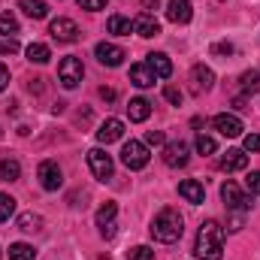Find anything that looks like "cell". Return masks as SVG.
Segmentation results:
<instances>
[{
	"label": "cell",
	"instance_id": "cell-10",
	"mask_svg": "<svg viewBox=\"0 0 260 260\" xmlns=\"http://www.w3.org/2000/svg\"><path fill=\"white\" fill-rule=\"evenodd\" d=\"M94 55H97V61L103 67H121V61L127 58V52L121 46H115V43H97Z\"/></svg>",
	"mask_w": 260,
	"mask_h": 260
},
{
	"label": "cell",
	"instance_id": "cell-32",
	"mask_svg": "<svg viewBox=\"0 0 260 260\" xmlns=\"http://www.w3.org/2000/svg\"><path fill=\"white\" fill-rule=\"evenodd\" d=\"M127 260H154V251L148 245H133L127 251Z\"/></svg>",
	"mask_w": 260,
	"mask_h": 260
},
{
	"label": "cell",
	"instance_id": "cell-38",
	"mask_svg": "<svg viewBox=\"0 0 260 260\" xmlns=\"http://www.w3.org/2000/svg\"><path fill=\"white\" fill-rule=\"evenodd\" d=\"M145 145H164V133L160 130H148L145 133Z\"/></svg>",
	"mask_w": 260,
	"mask_h": 260
},
{
	"label": "cell",
	"instance_id": "cell-43",
	"mask_svg": "<svg viewBox=\"0 0 260 260\" xmlns=\"http://www.w3.org/2000/svg\"><path fill=\"white\" fill-rule=\"evenodd\" d=\"M142 9L151 15V9H157V0H142Z\"/></svg>",
	"mask_w": 260,
	"mask_h": 260
},
{
	"label": "cell",
	"instance_id": "cell-28",
	"mask_svg": "<svg viewBox=\"0 0 260 260\" xmlns=\"http://www.w3.org/2000/svg\"><path fill=\"white\" fill-rule=\"evenodd\" d=\"M239 85H242L245 94H257L260 91V70H248V73H242V76H239Z\"/></svg>",
	"mask_w": 260,
	"mask_h": 260
},
{
	"label": "cell",
	"instance_id": "cell-9",
	"mask_svg": "<svg viewBox=\"0 0 260 260\" xmlns=\"http://www.w3.org/2000/svg\"><path fill=\"white\" fill-rule=\"evenodd\" d=\"M115 215H118V206L115 203H103L100 209H97V227H100V236L103 239H112L115 236Z\"/></svg>",
	"mask_w": 260,
	"mask_h": 260
},
{
	"label": "cell",
	"instance_id": "cell-26",
	"mask_svg": "<svg viewBox=\"0 0 260 260\" xmlns=\"http://www.w3.org/2000/svg\"><path fill=\"white\" fill-rule=\"evenodd\" d=\"M9 260H37V248L27 242H12L9 245Z\"/></svg>",
	"mask_w": 260,
	"mask_h": 260
},
{
	"label": "cell",
	"instance_id": "cell-35",
	"mask_svg": "<svg viewBox=\"0 0 260 260\" xmlns=\"http://www.w3.org/2000/svg\"><path fill=\"white\" fill-rule=\"evenodd\" d=\"M164 97H167V100H170L173 106H182V97H185V94H182L179 88H173V85H167V88H164Z\"/></svg>",
	"mask_w": 260,
	"mask_h": 260
},
{
	"label": "cell",
	"instance_id": "cell-5",
	"mask_svg": "<svg viewBox=\"0 0 260 260\" xmlns=\"http://www.w3.org/2000/svg\"><path fill=\"white\" fill-rule=\"evenodd\" d=\"M82 76H85V67H82V61H79V58H64V61H61V67H58V82L64 85L67 91L79 88Z\"/></svg>",
	"mask_w": 260,
	"mask_h": 260
},
{
	"label": "cell",
	"instance_id": "cell-14",
	"mask_svg": "<svg viewBox=\"0 0 260 260\" xmlns=\"http://www.w3.org/2000/svg\"><path fill=\"white\" fill-rule=\"evenodd\" d=\"M212 85H215V73L206 64H197L191 70V91L194 94H203V91H212Z\"/></svg>",
	"mask_w": 260,
	"mask_h": 260
},
{
	"label": "cell",
	"instance_id": "cell-19",
	"mask_svg": "<svg viewBox=\"0 0 260 260\" xmlns=\"http://www.w3.org/2000/svg\"><path fill=\"white\" fill-rule=\"evenodd\" d=\"M130 82H133L136 88H151V85L157 82V76L151 73V67L142 61V64H133V67H130Z\"/></svg>",
	"mask_w": 260,
	"mask_h": 260
},
{
	"label": "cell",
	"instance_id": "cell-21",
	"mask_svg": "<svg viewBox=\"0 0 260 260\" xmlns=\"http://www.w3.org/2000/svg\"><path fill=\"white\" fill-rule=\"evenodd\" d=\"M127 115H130V121H145L148 115H151V103L145 100V97H133L130 100V106H127Z\"/></svg>",
	"mask_w": 260,
	"mask_h": 260
},
{
	"label": "cell",
	"instance_id": "cell-40",
	"mask_svg": "<svg viewBox=\"0 0 260 260\" xmlns=\"http://www.w3.org/2000/svg\"><path fill=\"white\" fill-rule=\"evenodd\" d=\"M212 55H233V43H215Z\"/></svg>",
	"mask_w": 260,
	"mask_h": 260
},
{
	"label": "cell",
	"instance_id": "cell-18",
	"mask_svg": "<svg viewBox=\"0 0 260 260\" xmlns=\"http://www.w3.org/2000/svg\"><path fill=\"white\" fill-rule=\"evenodd\" d=\"M145 64L151 67V73H154L157 79H170V76H173V61H170L164 52H151V55L145 58Z\"/></svg>",
	"mask_w": 260,
	"mask_h": 260
},
{
	"label": "cell",
	"instance_id": "cell-44",
	"mask_svg": "<svg viewBox=\"0 0 260 260\" xmlns=\"http://www.w3.org/2000/svg\"><path fill=\"white\" fill-rule=\"evenodd\" d=\"M0 257H3V251H0Z\"/></svg>",
	"mask_w": 260,
	"mask_h": 260
},
{
	"label": "cell",
	"instance_id": "cell-34",
	"mask_svg": "<svg viewBox=\"0 0 260 260\" xmlns=\"http://www.w3.org/2000/svg\"><path fill=\"white\" fill-rule=\"evenodd\" d=\"M18 49H21V46H18L15 37H3V40H0V55H15Z\"/></svg>",
	"mask_w": 260,
	"mask_h": 260
},
{
	"label": "cell",
	"instance_id": "cell-25",
	"mask_svg": "<svg viewBox=\"0 0 260 260\" xmlns=\"http://www.w3.org/2000/svg\"><path fill=\"white\" fill-rule=\"evenodd\" d=\"M106 27H109V34H115V37H130V34H133V21L124 18V15H112Z\"/></svg>",
	"mask_w": 260,
	"mask_h": 260
},
{
	"label": "cell",
	"instance_id": "cell-7",
	"mask_svg": "<svg viewBox=\"0 0 260 260\" xmlns=\"http://www.w3.org/2000/svg\"><path fill=\"white\" fill-rule=\"evenodd\" d=\"M37 179H40V185H43L46 191H58V188L64 185V173H61V167H58L55 160H43V164L37 167Z\"/></svg>",
	"mask_w": 260,
	"mask_h": 260
},
{
	"label": "cell",
	"instance_id": "cell-20",
	"mask_svg": "<svg viewBox=\"0 0 260 260\" xmlns=\"http://www.w3.org/2000/svg\"><path fill=\"white\" fill-rule=\"evenodd\" d=\"M179 197L188 200V203H194V206H200V203L206 200V188H203L197 179H185V182L179 185Z\"/></svg>",
	"mask_w": 260,
	"mask_h": 260
},
{
	"label": "cell",
	"instance_id": "cell-4",
	"mask_svg": "<svg viewBox=\"0 0 260 260\" xmlns=\"http://www.w3.org/2000/svg\"><path fill=\"white\" fill-rule=\"evenodd\" d=\"M221 200H224L227 212H248L251 209V194H245L236 182H227L221 188Z\"/></svg>",
	"mask_w": 260,
	"mask_h": 260
},
{
	"label": "cell",
	"instance_id": "cell-12",
	"mask_svg": "<svg viewBox=\"0 0 260 260\" xmlns=\"http://www.w3.org/2000/svg\"><path fill=\"white\" fill-rule=\"evenodd\" d=\"M49 34H52L58 43H76V40H79V27H76L73 18H55V21L49 24Z\"/></svg>",
	"mask_w": 260,
	"mask_h": 260
},
{
	"label": "cell",
	"instance_id": "cell-41",
	"mask_svg": "<svg viewBox=\"0 0 260 260\" xmlns=\"http://www.w3.org/2000/svg\"><path fill=\"white\" fill-rule=\"evenodd\" d=\"M100 97H103L106 103H112V100H115L118 94H115V88H100Z\"/></svg>",
	"mask_w": 260,
	"mask_h": 260
},
{
	"label": "cell",
	"instance_id": "cell-11",
	"mask_svg": "<svg viewBox=\"0 0 260 260\" xmlns=\"http://www.w3.org/2000/svg\"><path fill=\"white\" fill-rule=\"evenodd\" d=\"M164 164L173 167V170L185 167V164H188V142H182V139L167 142V145H164Z\"/></svg>",
	"mask_w": 260,
	"mask_h": 260
},
{
	"label": "cell",
	"instance_id": "cell-22",
	"mask_svg": "<svg viewBox=\"0 0 260 260\" xmlns=\"http://www.w3.org/2000/svg\"><path fill=\"white\" fill-rule=\"evenodd\" d=\"M49 58H52V49L46 43H30L27 46V61L30 64H49Z\"/></svg>",
	"mask_w": 260,
	"mask_h": 260
},
{
	"label": "cell",
	"instance_id": "cell-17",
	"mask_svg": "<svg viewBox=\"0 0 260 260\" xmlns=\"http://www.w3.org/2000/svg\"><path fill=\"white\" fill-rule=\"evenodd\" d=\"M133 34H139V37L151 40V37H157V34H160V24H157V18H154V15L142 12V15H136V18H133Z\"/></svg>",
	"mask_w": 260,
	"mask_h": 260
},
{
	"label": "cell",
	"instance_id": "cell-2",
	"mask_svg": "<svg viewBox=\"0 0 260 260\" xmlns=\"http://www.w3.org/2000/svg\"><path fill=\"white\" fill-rule=\"evenodd\" d=\"M151 236L157 239V242H164V245H173V242H179L182 239V233H185V221H182V215L176 212V209H160L157 215H154V221H151Z\"/></svg>",
	"mask_w": 260,
	"mask_h": 260
},
{
	"label": "cell",
	"instance_id": "cell-15",
	"mask_svg": "<svg viewBox=\"0 0 260 260\" xmlns=\"http://www.w3.org/2000/svg\"><path fill=\"white\" fill-rule=\"evenodd\" d=\"M191 15H194L191 0H170V3H167V18H170L173 24H188Z\"/></svg>",
	"mask_w": 260,
	"mask_h": 260
},
{
	"label": "cell",
	"instance_id": "cell-37",
	"mask_svg": "<svg viewBox=\"0 0 260 260\" xmlns=\"http://www.w3.org/2000/svg\"><path fill=\"white\" fill-rule=\"evenodd\" d=\"M82 9H88V12H97V9H103L106 6V0H76Z\"/></svg>",
	"mask_w": 260,
	"mask_h": 260
},
{
	"label": "cell",
	"instance_id": "cell-39",
	"mask_svg": "<svg viewBox=\"0 0 260 260\" xmlns=\"http://www.w3.org/2000/svg\"><path fill=\"white\" fill-rule=\"evenodd\" d=\"M242 224H245V212H233V218H230V227H227V230H233V233H236V230H242Z\"/></svg>",
	"mask_w": 260,
	"mask_h": 260
},
{
	"label": "cell",
	"instance_id": "cell-23",
	"mask_svg": "<svg viewBox=\"0 0 260 260\" xmlns=\"http://www.w3.org/2000/svg\"><path fill=\"white\" fill-rule=\"evenodd\" d=\"M18 176H21V164L15 157H3L0 160V179L3 182H18Z\"/></svg>",
	"mask_w": 260,
	"mask_h": 260
},
{
	"label": "cell",
	"instance_id": "cell-30",
	"mask_svg": "<svg viewBox=\"0 0 260 260\" xmlns=\"http://www.w3.org/2000/svg\"><path fill=\"white\" fill-rule=\"evenodd\" d=\"M12 215H15V200H12L9 194H0V224L9 221Z\"/></svg>",
	"mask_w": 260,
	"mask_h": 260
},
{
	"label": "cell",
	"instance_id": "cell-27",
	"mask_svg": "<svg viewBox=\"0 0 260 260\" xmlns=\"http://www.w3.org/2000/svg\"><path fill=\"white\" fill-rule=\"evenodd\" d=\"M18 230H24V233H37V230H43V215L24 212V215L18 218Z\"/></svg>",
	"mask_w": 260,
	"mask_h": 260
},
{
	"label": "cell",
	"instance_id": "cell-33",
	"mask_svg": "<svg viewBox=\"0 0 260 260\" xmlns=\"http://www.w3.org/2000/svg\"><path fill=\"white\" fill-rule=\"evenodd\" d=\"M245 188H248L251 197H260V170H254V173L245 176Z\"/></svg>",
	"mask_w": 260,
	"mask_h": 260
},
{
	"label": "cell",
	"instance_id": "cell-24",
	"mask_svg": "<svg viewBox=\"0 0 260 260\" xmlns=\"http://www.w3.org/2000/svg\"><path fill=\"white\" fill-rule=\"evenodd\" d=\"M18 9L24 15H30V18H46L49 15V6L43 0H18Z\"/></svg>",
	"mask_w": 260,
	"mask_h": 260
},
{
	"label": "cell",
	"instance_id": "cell-42",
	"mask_svg": "<svg viewBox=\"0 0 260 260\" xmlns=\"http://www.w3.org/2000/svg\"><path fill=\"white\" fill-rule=\"evenodd\" d=\"M6 85H9V70H6V67L0 64V91H3Z\"/></svg>",
	"mask_w": 260,
	"mask_h": 260
},
{
	"label": "cell",
	"instance_id": "cell-36",
	"mask_svg": "<svg viewBox=\"0 0 260 260\" xmlns=\"http://www.w3.org/2000/svg\"><path fill=\"white\" fill-rule=\"evenodd\" d=\"M242 145H245L242 151H260V133H248Z\"/></svg>",
	"mask_w": 260,
	"mask_h": 260
},
{
	"label": "cell",
	"instance_id": "cell-13",
	"mask_svg": "<svg viewBox=\"0 0 260 260\" xmlns=\"http://www.w3.org/2000/svg\"><path fill=\"white\" fill-rule=\"evenodd\" d=\"M218 167H221L224 173H239V170H245V167H248V154H245L242 148H227V151L221 154Z\"/></svg>",
	"mask_w": 260,
	"mask_h": 260
},
{
	"label": "cell",
	"instance_id": "cell-31",
	"mask_svg": "<svg viewBox=\"0 0 260 260\" xmlns=\"http://www.w3.org/2000/svg\"><path fill=\"white\" fill-rule=\"evenodd\" d=\"M197 151H200V154H203V157H206V154H215V148H218V145H215V139H212V136H206V133H200V136H197Z\"/></svg>",
	"mask_w": 260,
	"mask_h": 260
},
{
	"label": "cell",
	"instance_id": "cell-16",
	"mask_svg": "<svg viewBox=\"0 0 260 260\" xmlns=\"http://www.w3.org/2000/svg\"><path fill=\"white\" fill-rule=\"evenodd\" d=\"M124 136V121H118V118H106L100 130H97V142L100 145H109V142H118Z\"/></svg>",
	"mask_w": 260,
	"mask_h": 260
},
{
	"label": "cell",
	"instance_id": "cell-6",
	"mask_svg": "<svg viewBox=\"0 0 260 260\" xmlns=\"http://www.w3.org/2000/svg\"><path fill=\"white\" fill-rule=\"evenodd\" d=\"M88 167H91V173H94V179L97 182H109L112 179V157L103 151V148H91L88 151Z\"/></svg>",
	"mask_w": 260,
	"mask_h": 260
},
{
	"label": "cell",
	"instance_id": "cell-29",
	"mask_svg": "<svg viewBox=\"0 0 260 260\" xmlns=\"http://www.w3.org/2000/svg\"><path fill=\"white\" fill-rule=\"evenodd\" d=\"M0 34L3 37H15L18 34V18L12 12H0Z\"/></svg>",
	"mask_w": 260,
	"mask_h": 260
},
{
	"label": "cell",
	"instance_id": "cell-1",
	"mask_svg": "<svg viewBox=\"0 0 260 260\" xmlns=\"http://www.w3.org/2000/svg\"><path fill=\"white\" fill-rule=\"evenodd\" d=\"M194 254L200 260H221L224 257V227L218 221H206L197 230Z\"/></svg>",
	"mask_w": 260,
	"mask_h": 260
},
{
	"label": "cell",
	"instance_id": "cell-8",
	"mask_svg": "<svg viewBox=\"0 0 260 260\" xmlns=\"http://www.w3.org/2000/svg\"><path fill=\"white\" fill-rule=\"evenodd\" d=\"M212 127L218 130L221 136H227V139H236V136H242V118L239 115H230V112H221V115H215L212 118Z\"/></svg>",
	"mask_w": 260,
	"mask_h": 260
},
{
	"label": "cell",
	"instance_id": "cell-3",
	"mask_svg": "<svg viewBox=\"0 0 260 260\" xmlns=\"http://www.w3.org/2000/svg\"><path fill=\"white\" fill-rule=\"evenodd\" d=\"M148 145L145 142H136V139H130L121 145V164L127 167V170H142L145 164H148Z\"/></svg>",
	"mask_w": 260,
	"mask_h": 260
}]
</instances>
